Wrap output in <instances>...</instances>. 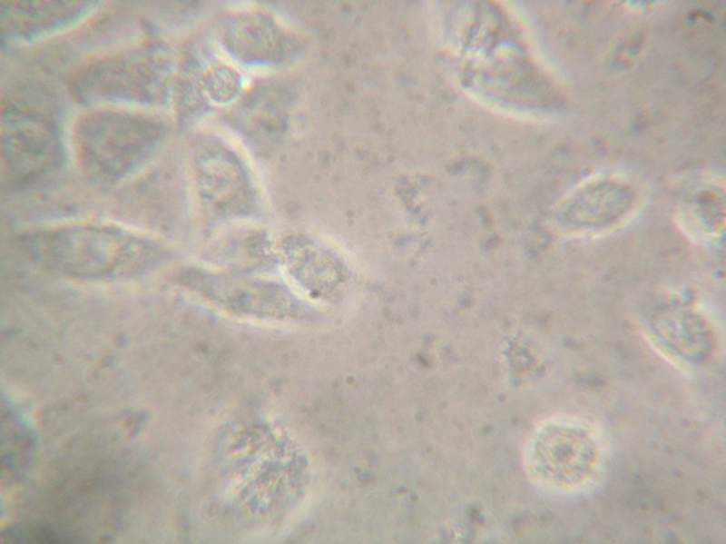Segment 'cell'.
Returning a JSON list of instances; mask_svg holds the SVG:
<instances>
[{"instance_id":"6da1fadb","label":"cell","mask_w":726,"mask_h":544,"mask_svg":"<svg viewBox=\"0 0 726 544\" xmlns=\"http://www.w3.org/2000/svg\"><path fill=\"white\" fill-rule=\"evenodd\" d=\"M25 244L29 253L45 266L78 277L126 272L152 257L150 242L109 226L57 228L29 236Z\"/></svg>"},{"instance_id":"7a4b0ae2","label":"cell","mask_w":726,"mask_h":544,"mask_svg":"<svg viewBox=\"0 0 726 544\" xmlns=\"http://www.w3.org/2000/svg\"><path fill=\"white\" fill-rule=\"evenodd\" d=\"M602 447L598 434L587 424L569 418L552 419L539 426L529 440L527 470L550 490H579L596 477Z\"/></svg>"}]
</instances>
